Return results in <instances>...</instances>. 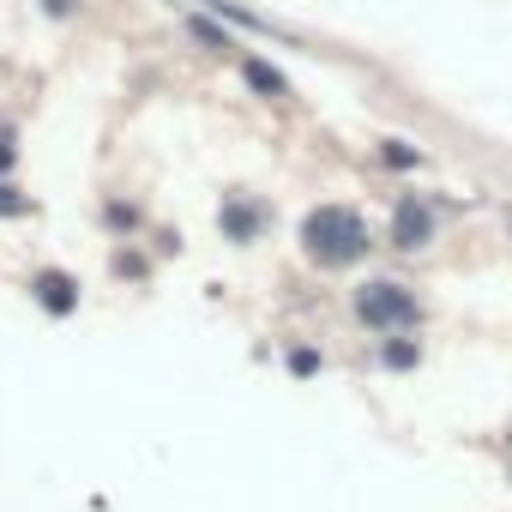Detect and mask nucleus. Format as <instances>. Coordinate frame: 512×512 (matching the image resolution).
<instances>
[{
	"label": "nucleus",
	"instance_id": "1",
	"mask_svg": "<svg viewBox=\"0 0 512 512\" xmlns=\"http://www.w3.org/2000/svg\"><path fill=\"white\" fill-rule=\"evenodd\" d=\"M302 241H308V253H314L320 266H350L356 253L368 247V229H362L356 211H344V205H320V211L302 223Z\"/></svg>",
	"mask_w": 512,
	"mask_h": 512
},
{
	"label": "nucleus",
	"instance_id": "2",
	"mask_svg": "<svg viewBox=\"0 0 512 512\" xmlns=\"http://www.w3.org/2000/svg\"><path fill=\"white\" fill-rule=\"evenodd\" d=\"M356 314H362L368 326L392 332V326H410V320H416V302H410L398 284H368V290L356 296Z\"/></svg>",
	"mask_w": 512,
	"mask_h": 512
},
{
	"label": "nucleus",
	"instance_id": "3",
	"mask_svg": "<svg viewBox=\"0 0 512 512\" xmlns=\"http://www.w3.org/2000/svg\"><path fill=\"white\" fill-rule=\"evenodd\" d=\"M392 241H398V247H410V253L434 241V217H428V205H422L416 193H404V199H398V211H392Z\"/></svg>",
	"mask_w": 512,
	"mask_h": 512
},
{
	"label": "nucleus",
	"instance_id": "4",
	"mask_svg": "<svg viewBox=\"0 0 512 512\" xmlns=\"http://www.w3.org/2000/svg\"><path fill=\"white\" fill-rule=\"evenodd\" d=\"M37 290H43V308H55V314H67V308H73V284H67L61 272H43V278H37Z\"/></svg>",
	"mask_w": 512,
	"mask_h": 512
},
{
	"label": "nucleus",
	"instance_id": "5",
	"mask_svg": "<svg viewBox=\"0 0 512 512\" xmlns=\"http://www.w3.org/2000/svg\"><path fill=\"white\" fill-rule=\"evenodd\" d=\"M247 85H260L266 97H284V91H290V85H284V79H278L266 61H247Z\"/></svg>",
	"mask_w": 512,
	"mask_h": 512
},
{
	"label": "nucleus",
	"instance_id": "6",
	"mask_svg": "<svg viewBox=\"0 0 512 512\" xmlns=\"http://www.w3.org/2000/svg\"><path fill=\"white\" fill-rule=\"evenodd\" d=\"M193 37H205V43H211V49H229V37H223V31H217V25H205V19H193Z\"/></svg>",
	"mask_w": 512,
	"mask_h": 512
},
{
	"label": "nucleus",
	"instance_id": "7",
	"mask_svg": "<svg viewBox=\"0 0 512 512\" xmlns=\"http://www.w3.org/2000/svg\"><path fill=\"white\" fill-rule=\"evenodd\" d=\"M386 362H398V368H410V362H416V350H410V344H386Z\"/></svg>",
	"mask_w": 512,
	"mask_h": 512
}]
</instances>
